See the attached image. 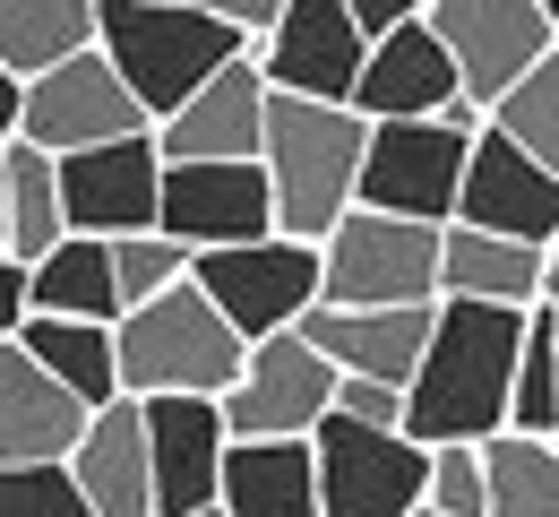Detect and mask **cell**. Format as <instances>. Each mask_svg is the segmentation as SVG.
Returning a JSON list of instances; mask_svg holds the SVG:
<instances>
[{"label": "cell", "mask_w": 559, "mask_h": 517, "mask_svg": "<svg viewBox=\"0 0 559 517\" xmlns=\"http://www.w3.org/2000/svg\"><path fill=\"white\" fill-rule=\"evenodd\" d=\"M525 319L534 310H490V302H439L430 354L405 388V432L421 448H490L516 406L525 363Z\"/></svg>", "instance_id": "1"}, {"label": "cell", "mask_w": 559, "mask_h": 517, "mask_svg": "<svg viewBox=\"0 0 559 517\" xmlns=\"http://www.w3.org/2000/svg\"><path fill=\"white\" fill-rule=\"evenodd\" d=\"M95 52L121 70V86L139 95V113L155 130L181 104H199L233 61H250V44L215 17V0H104Z\"/></svg>", "instance_id": "2"}, {"label": "cell", "mask_w": 559, "mask_h": 517, "mask_svg": "<svg viewBox=\"0 0 559 517\" xmlns=\"http://www.w3.org/2000/svg\"><path fill=\"white\" fill-rule=\"evenodd\" d=\"M267 190H276V233L328 250V233L361 208V164H370V121L353 104H267Z\"/></svg>", "instance_id": "3"}, {"label": "cell", "mask_w": 559, "mask_h": 517, "mask_svg": "<svg viewBox=\"0 0 559 517\" xmlns=\"http://www.w3.org/2000/svg\"><path fill=\"white\" fill-rule=\"evenodd\" d=\"M250 371V345L233 337V319L215 310L199 285H173L121 319V397H233Z\"/></svg>", "instance_id": "4"}, {"label": "cell", "mask_w": 559, "mask_h": 517, "mask_svg": "<svg viewBox=\"0 0 559 517\" xmlns=\"http://www.w3.org/2000/svg\"><path fill=\"white\" fill-rule=\"evenodd\" d=\"M439 250L448 233L439 224H405V216H370L353 208L336 233H328V310H421L439 302Z\"/></svg>", "instance_id": "5"}, {"label": "cell", "mask_w": 559, "mask_h": 517, "mask_svg": "<svg viewBox=\"0 0 559 517\" xmlns=\"http://www.w3.org/2000/svg\"><path fill=\"white\" fill-rule=\"evenodd\" d=\"M483 121L456 113V121H388L370 130V164H361V208L370 216H405V224H456L465 199V164H474Z\"/></svg>", "instance_id": "6"}, {"label": "cell", "mask_w": 559, "mask_h": 517, "mask_svg": "<svg viewBox=\"0 0 559 517\" xmlns=\"http://www.w3.org/2000/svg\"><path fill=\"white\" fill-rule=\"evenodd\" d=\"M190 285L233 319L241 345H267V337H293L319 294H328V259L310 242H250V250H199L190 259Z\"/></svg>", "instance_id": "7"}, {"label": "cell", "mask_w": 559, "mask_h": 517, "mask_svg": "<svg viewBox=\"0 0 559 517\" xmlns=\"http://www.w3.org/2000/svg\"><path fill=\"white\" fill-rule=\"evenodd\" d=\"M421 17H430V35L448 44V61L465 78V104H474L483 121L559 52L543 0H430Z\"/></svg>", "instance_id": "8"}, {"label": "cell", "mask_w": 559, "mask_h": 517, "mask_svg": "<svg viewBox=\"0 0 559 517\" xmlns=\"http://www.w3.org/2000/svg\"><path fill=\"white\" fill-rule=\"evenodd\" d=\"M319 517H421L430 509V448L414 432H361L345 414L319 423Z\"/></svg>", "instance_id": "9"}, {"label": "cell", "mask_w": 559, "mask_h": 517, "mask_svg": "<svg viewBox=\"0 0 559 517\" xmlns=\"http://www.w3.org/2000/svg\"><path fill=\"white\" fill-rule=\"evenodd\" d=\"M336 388H345V371L328 363L301 328L267 337V345H250L241 388L224 397V432L233 440H319V423L336 414Z\"/></svg>", "instance_id": "10"}, {"label": "cell", "mask_w": 559, "mask_h": 517, "mask_svg": "<svg viewBox=\"0 0 559 517\" xmlns=\"http://www.w3.org/2000/svg\"><path fill=\"white\" fill-rule=\"evenodd\" d=\"M164 242L199 250H250L276 242V190L267 164H164Z\"/></svg>", "instance_id": "11"}, {"label": "cell", "mask_w": 559, "mask_h": 517, "mask_svg": "<svg viewBox=\"0 0 559 517\" xmlns=\"http://www.w3.org/2000/svg\"><path fill=\"white\" fill-rule=\"evenodd\" d=\"M61 208H70L78 242L155 233V224H164V148H155V130L70 155V164H61Z\"/></svg>", "instance_id": "12"}, {"label": "cell", "mask_w": 559, "mask_h": 517, "mask_svg": "<svg viewBox=\"0 0 559 517\" xmlns=\"http://www.w3.org/2000/svg\"><path fill=\"white\" fill-rule=\"evenodd\" d=\"M139 130H155L139 113V95L121 86V70L104 61V52H86V61H70V70H52L44 86H26V148L44 155H86V148H112V139H139Z\"/></svg>", "instance_id": "13"}, {"label": "cell", "mask_w": 559, "mask_h": 517, "mask_svg": "<svg viewBox=\"0 0 559 517\" xmlns=\"http://www.w3.org/2000/svg\"><path fill=\"white\" fill-rule=\"evenodd\" d=\"M456 224L499 233V242H525V250H559V173H543L508 130H490V121H483L474 164H465Z\"/></svg>", "instance_id": "14"}, {"label": "cell", "mask_w": 559, "mask_h": 517, "mask_svg": "<svg viewBox=\"0 0 559 517\" xmlns=\"http://www.w3.org/2000/svg\"><path fill=\"white\" fill-rule=\"evenodd\" d=\"M361 70H370V44H361L345 0H293L276 44L259 52V78L276 95H301V104H353Z\"/></svg>", "instance_id": "15"}, {"label": "cell", "mask_w": 559, "mask_h": 517, "mask_svg": "<svg viewBox=\"0 0 559 517\" xmlns=\"http://www.w3.org/2000/svg\"><path fill=\"white\" fill-rule=\"evenodd\" d=\"M146 448H155V517H199L224 501V406L215 397H146Z\"/></svg>", "instance_id": "16"}, {"label": "cell", "mask_w": 559, "mask_h": 517, "mask_svg": "<svg viewBox=\"0 0 559 517\" xmlns=\"http://www.w3.org/2000/svg\"><path fill=\"white\" fill-rule=\"evenodd\" d=\"M353 113H361L370 130H388V121H456V113H474V104H465V78H456V61H448V44L430 35V17H414L405 35H388V44L370 52ZM474 121H483V113H474Z\"/></svg>", "instance_id": "17"}, {"label": "cell", "mask_w": 559, "mask_h": 517, "mask_svg": "<svg viewBox=\"0 0 559 517\" xmlns=\"http://www.w3.org/2000/svg\"><path fill=\"white\" fill-rule=\"evenodd\" d=\"M267 104H276V86L259 78V61H233L199 104H181L155 130V148H164V164H259L267 155Z\"/></svg>", "instance_id": "18"}, {"label": "cell", "mask_w": 559, "mask_h": 517, "mask_svg": "<svg viewBox=\"0 0 559 517\" xmlns=\"http://www.w3.org/2000/svg\"><path fill=\"white\" fill-rule=\"evenodd\" d=\"M86 423L95 414L26 345H0V466H70Z\"/></svg>", "instance_id": "19"}, {"label": "cell", "mask_w": 559, "mask_h": 517, "mask_svg": "<svg viewBox=\"0 0 559 517\" xmlns=\"http://www.w3.org/2000/svg\"><path fill=\"white\" fill-rule=\"evenodd\" d=\"M430 328H439V302L421 310H310L301 337L345 371V379H379V388H414L421 354H430Z\"/></svg>", "instance_id": "20"}, {"label": "cell", "mask_w": 559, "mask_h": 517, "mask_svg": "<svg viewBox=\"0 0 559 517\" xmlns=\"http://www.w3.org/2000/svg\"><path fill=\"white\" fill-rule=\"evenodd\" d=\"M70 483L86 492L95 517H155V448H146V406L121 397L86 423V440L70 457Z\"/></svg>", "instance_id": "21"}, {"label": "cell", "mask_w": 559, "mask_h": 517, "mask_svg": "<svg viewBox=\"0 0 559 517\" xmlns=\"http://www.w3.org/2000/svg\"><path fill=\"white\" fill-rule=\"evenodd\" d=\"M551 294V250H525V242H499L474 224H448V250H439V302H490V310H543Z\"/></svg>", "instance_id": "22"}, {"label": "cell", "mask_w": 559, "mask_h": 517, "mask_svg": "<svg viewBox=\"0 0 559 517\" xmlns=\"http://www.w3.org/2000/svg\"><path fill=\"white\" fill-rule=\"evenodd\" d=\"M104 35V0H0V70L17 86H44L95 52Z\"/></svg>", "instance_id": "23"}, {"label": "cell", "mask_w": 559, "mask_h": 517, "mask_svg": "<svg viewBox=\"0 0 559 517\" xmlns=\"http://www.w3.org/2000/svg\"><path fill=\"white\" fill-rule=\"evenodd\" d=\"M224 509L233 517H319V448L310 440H233Z\"/></svg>", "instance_id": "24"}, {"label": "cell", "mask_w": 559, "mask_h": 517, "mask_svg": "<svg viewBox=\"0 0 559 517\" xmlns=\"http://www.w3.org/2000/svg\"><path fill=\"white\" fill-rule=\"evenodd\" d=\"M17 345L52 371L86 414L121 406V328H95V319H44V310H35V319L17 328Z\"/></svg>", "instance_id": "25"}, {"label": "cell", "mask_w": 559, "mask_h": 517, "mask_svg": "<svg viewBox=\"0 0 559 517\" xmlns=\"http://www.w3.org/2000/svg\"><path fill=\"white\" fill-rule=\"evenodd\" d=\"M70 242V208H61V155L44 148H9V259L17 268H44L52 250Z\"/></svg>", "instance_id": "26"}, {"label": "cell", "mask_w": 559, "mask_h": 517, "mask_svg": "<svg viewBox=\"0 0 559 517\" xmlns=\"http://www.w3.org/2000/svg\"><path fill=\"white\" fill-rule=\"evenodd\" d=\"M35 310L44 319H95V328H121V277H112V242H61L44 268H35Z\"/></svg>", "instance_id": "27"}, {"label": "cell", "mask_w": 559, "mask_h": 517, "mask_svg": "<svg viewBox=\"0 0 559 517\" xmlns=\"http://www.w3.org/2000/svg\"><path fill=\"white\" fill-rule=\"evenodd\" d=\"M483 474H490V517H559V440L499 432L483 448Z\"/></svg>", "instance_id": "28"}, {"label": "cell", "mask_w": 559, "mask_h": 517, "mask_svg": "<svg viewBox=\"0 0 559 517\" xmlns=\"http://www.w3.org/2000/svg\"><path fill=\"white\" fill-rule=\"evenodd\" d=\"M508 432H516V440H559V310L551 302L525 319V363H516Z\"/></svg>", "instance_id": "29"}, {"label": "cell", "mask_w": 559, "mask_h": 517, "mask_svg": "<svg viewBox=\"0 0 559 517\" xmlns=\"http://www.w3.org/2000/svg\"><path fill=\"white\" fill-rule=\"evenodd\" d=\"M490 130H508V139L534 155L543 173H559V52H551L534 78H525V86H516L499 113H490Z\"/></svg>", "instance_id": "30"}, {"label": "cell", "mask_w": 559, "mask_h": 517, "mask_svg": "<svg viewBox=\"0 0 559 517\" xmlns=\"http://www.w3.org/2000/svg\"><path fill=\"white\" fill-rule=\"evenodd\" d=\"M112 277H121V310H146L173 285H190V250L164 233H130V242H112Z\"/></svg>", "instance_id": "31"}, {"label": "cell", "mask_w": 559, "mask_h": 517, "mask_svg": "<svg viewBox=\"0 0 559 517\" xmlns=\"http://www.w3.org/2000/svg\"><path fill=\"white\" fill-rule=\"evenodd\" d=\"M0 517H95L70 466H0Z\"/></svg>", "instance_id": "32"}, {"label": "cell", "mask_w": 559, "mask_h": 517, "mask_svg": "<svg viewBox=\"0 0 559 517\" xmlns=\"http://www.w3.org/2000/svg\"><path fill=\"white\" fill-rule=\"evenodd\" d=\"M430 517H490L483 448H430Z\"/></svg>", "instance_id": "33"}, {"label": "cell", "mask_w": 559, "mask_h": 517, "mask_svg": "<svg viewBox=\"0 0 559 517\" xmlns=\"http://www.w3.org/2000/svg\"><path fill=\"white\" fill-rule=\"evenodd\" d=\"M336 414L361 432H405V388H379V379H345L336 388Z\"/></svg>", "instance_id": "34"}, {"label": "cell", "mask_w": 559, "mask_h": 517, "mask_svg": "<svg viewBox=\"0 0 559 517\" xmlns=\"http://www.w3.org/2000/svg\"><path fill=\"white\" fill-rule=\"evenodd\" d=\"M35 319V268H17L0 250V345H17V328Z\"/></svg>", "instance_id": "35"}, {"label": "cell", "mask_w": 559, "mask_h": 517, "mask_svg": "<svg viewBox=\"0 0 559 517\" xmlns=\"http://www.w3.org/2000/svg\"><path fill=\"white\" fill-rule=\"evenodd\" d=\"M345 9H353V26H361V44H370V52H379L388 35H405V26L421 17L414 0H345Z\"/></svg>", "instance_id": "36"}, {"label": "cell", "mask_w": 559, "mask_h": 517, "mask_svg": "<svg viewBox=\"0 0 559 517\" xmlns=\"http://www.w3.org/2000/svg\"><path fill=\"white\" fill-rule=\"evenodd\" d=\"M17 130H26V86L0 70V148H17Z\"/></svg>", "instance_id": "37"}, {"label": "cell", "mask_w": 559, "mask_h": 517, "mask_svg": "<svg viewBox=\"0 0 559 517\" xmlns=\"http://www.w3.org/2000/svg\"><path fill=\"white\" fill-rule=\"evenodd\" d=\"M0 250H9V148H0Z\"/></svg>", "instance_id": "38"}, {"label": "cell", "mask_w": 559, "mask_h": 517, "mask_svg": "<svg viewBox=\"0 0 559 517\" xmlns=\"http://www.w3.org/2000/svg\"><path fill=\"white\" fill-rule=\"evenodd\" d=\"M543 302H551V310H559V250H551V294H543Z\"/></svg>", "instance_id": "39"}, {"label": "cell", "mask_w": 559, "mask_h": 517, "mask_svg": "<svg viewBox=\"0 0 559 517\" xmlns=\"http://www.w3.org/2000/svg\"><path fill=\"white\" fill-rule=\"evenodd\" d=\"M543 9H551V44H559V0H543Z\"/></svg>", "instance_id": "40"}, {"label": "cell", "mask_w": 559, "mask_h": 517, "mask_svg": "<svg viewBox=\"0 0 559 517\" xmlns=\"http://www.w3.org/2000/svg\"><path fill=\"white\" fill-rule=\"evenodd\" d=\"M199 517H233V509H224V501H215V509H199Z\"/></svg>", "instance_id": "41"}, {"label": "cell", "mask_w": 559, "mask_h": 517, "mask_svg": "<svg viewBox=\"0 0 559 517\" xmlns=\"http://www.w3.org/2000/svg\"><path fill=\"white\" fill-rule=\"evenodd\" d=\"M421 517H430V509H421Z\"/></svg>", "instance_id": "42"}]
</instances>
